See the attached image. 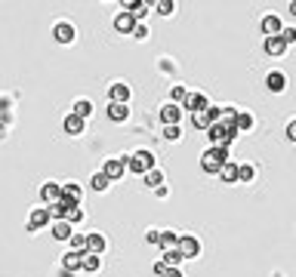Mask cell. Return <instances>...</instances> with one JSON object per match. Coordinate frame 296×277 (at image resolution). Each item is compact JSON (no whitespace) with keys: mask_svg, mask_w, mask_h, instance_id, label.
I'll return each mask as SVG.
<instances>
[{"mask_svg":"<svg viewBox=\"0 0 296 277\" xmlns=\"http://www.w3.org/2000/svg\"><path fill=\"white\" fill-rule=\"evenodd\" d=\"M108 117H111L115 124H121V121H127V117H130V108H127V105H118V102H111V105H108Z\"/></svg>","mask_w":296,"mask_h":277,"instance_id":"cell-16","label":"cell"},{"mask_svg":"<svg viewBox=\"0 0 296 277\" xmlns=\"http://www.w3.org/2000/svg\"><path fill=\"white\" fill-rule=\"evenodd\" d=\"M161 247H164V250H176V247H179V234L161 231Z\"/></svg>","mask_w":296,"mask_h":277,"instance_id":"cell-25","label":"cell"},{"mask_svg":"<svg viewBox=\"0 0 296 277\" xmlns=\"http://www.w3.org/2000/svg\"><path fill=\"white\" fill-rule=\"evenodd\" d=\"M281 31H284V25H281V19L269 13V16L263 19V34H266V37H281Z\"/></svg>","mask_w":296,"mask_h":277,"instance_id":"cell-11","label":"cell"},{"mask_svg":"<svg viewBox=\"0 0 296 277\" xmlns=\"http://www.w3.org/2000/svg\"><path fill=\"white\" fill-rule=\"evenodd\" d=\"M50 210H34L31 213V219H28V231H41L44 225H50Z\"/></svg>","mask_w":296,"mask_h":277,"instance_id":"cell-9","label":"cell"},{"mask_svg":"<svg viewBox=\"0 0 296 277\" xmlns=\"http://www.w3.org/2000/svg\"><path fill=\"white\" fill-rule=\"evenodd\" d=\"M127 167L133 170V173H152L155 170V157H152V151H136L133 157H130V161H127Z\"/></svg>","mask_w":296,"mask_h":277,"instance_id":"cell-2","label":"cell"},{"mask_svg":"<svg viewBox=\"0 0 296 277\" xmlns=\"http://www.w3.org/2000/svg\"><path fill=\"white\" fill-rule=\"evenodd\" d=\"M90 253H96V256L105 253V237L99 231H90Z\"/></svg>","mask_w":296,"mask_h":277,"instance_id":"cell-21","label":"cell"},{"mask_svg":"<svg viewBox=\"0 0 296 277\" xmlns=\"http://www.w3.org/2000/svg\"><path fill=\"white\" fill-rule=\"evenodd\" d=\"M53 237H56V241H71V237H74L71 222H56L53 225Z\"/></svg>","mask_w":296,"mask_h":277,"instance_id":"cell-17","label":"cell"},{"mask_svg":"<svg viewBox=\"0 0 296 277\" xmlns=\"http://www.w3.org/2000/svg\"><path fill=\"white\" fill-rule=\"evenodd\" d=\"M108 96H111V102H118V105H127V99H130V87H127V84H111Z\"/></svg>","mask_w":296,"mask_h":277,"instance_id":"cell-12","label":"cell"},{"mask_svg":"<svg viewBox=\"0 0 296 277\" xmlns=\"http://www.w3.org/2000/svg\"><path fill=\"white\" fill-rule=\"evenodd\" d=\"M108 182H111V179H108V176H105V173H96V176H93V182H90V185H93V188H96V191H105V188H108Z\"/></svg>","mask_w":296,"mask_h":277,"instance_id":"cell-30","label":"cell"},{"mask_svg":"<svg viewBox=\"0 0 296 277\" xmlns=\"http://www.w3.org/2000/svg\"><path fill=\"white\" fill-rule=\"evenodd\" d=\"M155 10H158L161 16H170L176 7H173V0H158V4H155Z\"/></svg>","mask_w":296,"mask_h":277,"instance_id":"cell-32","label":"cell"},{"mask_svg":"<svg viewBox=\"0 0 296 277\" xmlns=\"http://www.w3.org/2000/svg\"><path fill=\"white\" fill-rule=\"evenodd\" d=\"M287 136H290V142H296V121L287 124Z\"/></svg>","mask_w":296,"mask_h":277,"instance_id":"cell-39","label":"cell"},{"mask_svg":"<svg viewBox=\"0 0 296 277\" xmlns=\"http://www.w3.org/2000/svg\"><path fill=\"white\" fill-rule=\"evenodd\" d=\"M161 277H182V271H179V268H167Z\"/></svg>","mask_w":296,"mask_h":277,"instance_id":"cell-40","label":"cell"},{"mask_svg":"<svg viewBox=\"0 0 296 277\" xmlns=\"http://www.w3.org/2000/svg\"><path fill=\"white\" fill-rule=\"evenodd\" d=\"M281 41H284L287 47H290V44H296V28H284V31H281Z\"/></svg>","mask_w":296,"mask_h":277,"instance_id":"cell-34","label":"cell"},{"mask_svg":"<svg viewBox=\"0 0 296 277\" xmlns=\"http://www.w3.org/2000/svg\"><path fill=\"white\" fill-rule=\"evenodd\" d=\"M41 201H44L47 207L59 204V201H62V185H53V182H47V185L41 188Z\"/></svg>","mask_w":296,"mask_h":277,"instance_id":"cell-6","label":"cell"},{"mask_svg":"<svg viewBox=\"0 0 296 277\" xmlns=\"http://www.w3.org/2000/svg\"><path fill=\"white\" fill-rule=\"evenodd\" d=\"M136 25H139V22H136V16H133V13H118V19H115V28H118L121 34H133V31H136Z\"/></svg>","mask_w":296,"mask_h":277,"instance_id":"cell-7","label":"cell"},{"mask_svg":"<svg viewBox=\"0 0 296 277\" xmlns=\"http://www.w3.org/2000/svg\"><path fill=\"white\" fill-rule=\"evenodd\" d=\"M127 161L130 157H111V161H105V167H102V173L115 182V179H121L124 176V167H127Z\"/></svg>","mask_w":296,"mask_h":277,"instance_id":"cell-4","label":"cell"},{"mask_svg":"<svg viewBox=\"0 0 296 277\" xmlns=\"http://www.w3.org/2000/svg\"><path fill=\"white\" fill-rule=\"evenodd\" d=\"M192 124H195V130H210L213 127V117L207 111H201V114H192Z\"/></svg>","mask_w":296,"mask_h":277,"instance_id":"cell-23","label":"cell"},{"mask_svg":"<svg viewBox=\"0 0 296 277\" xmlns=\"http://www.w3.org/2000/svg\"><path fill=\"white\" fill-rule=\"evenodd\" d=\"M99 265H102V259H99L96 253H87V256H84V265H81V268L93 274V271H99Z\"/></svg>","mask_w":296,"mask_h":277,"instance_id":"cell-27","label":"cell"},{"mask_svg":"<svg viewBox=\"0 0 296 277\" xmlns=\"http://www.w3.org/2000/svg\"><path fill=\"white\" fill-rule=\"evenodd\" d=\"M81 265H84V256H81V253H74V250H71V253L62 256V268H65V271H78Z\"/></svg>","mask_w":296,"mask_h":277,"instance_id":"cell-15","label":"cell"},{"mask_svg":"<svg viewBox=\"0 0 296 277\" xmlns=\"http://www.w3.org/2000/svg\"><path fill=\"white\" fill-rule=\"evenodd\" d=\"M81 194H84L81 185H74V182L71 185H62V197H65V201H71V204H81Z\"/></svg>","mask_w":296,"mask_h":277,"instance_id":"cell-20","label":"cell"},{"mask_svg":"<svg viewBox=\"0 0 296 277\" xmlns=\"http://www.w3.org/2000/svg\"><path fill=\"white\" fill-rule=\"evenodd\" d=\"M161 182H164V173H161V170L145 173V185H148V188H161Z\"/></svg>","mask_w":296,"mask_h":277,"instance_id":"cell-28","label":"cell"},{"mask_svg":"<svg viewBox=\"0 0 296 277\" xmlns=\"http://www.w3.org/2000/svg\"><path fill=\"white\" fill-rule=\"evenodd\" d=\"M238 170H241V167H238L235 161H226V164H222V170H219L222 182H229V185H232V182H238Z\"/></svg>","mask_w":296,"mask_h":277,"instance_id":"cell-14","label":"cell"},{"mask_svg":"<svg viewBox=\"0 0 296 277\" xmlns=\"http://www.w3.org/2000/svg\"><path fill=\"white\" fill-rule=\"evenodd\" d=\"M124 10H127V13H133V16H136V22H139V19L148 13V4H142V0H130V4H124Z\"/></svg>","mask_w":296,"mask_h":277,"instance_id":"cell-22","label":"cell"},{"mask_svg":"<svg viewBox=\"0 0 296 277\" xmlns=\"http://www.w3.org/2000/svg\"><path fill=\"white\" fill-rule=\"evenodd\" d=\"M284 84H287V81H284V74H281V71H272V74L266 77V87H269L272 93H281V90H284Z\"/></svg>","mask_w":296,"mask_h":277,"instance_id":"cell-19","label":"cell"},{"mask_svg":"<svg viewBox=\"0 0 296 277\" xmlns=\"http://www.w3.org/2000/svg\"><path fill=\"white\" fill-rule=\"evenodd\" d=\"M182 133H179V127H164V139H170V142H176Z\"/></svg>","mask_w":296,"mask_h":277,"instance_id":"cell-36","label":"cell"},{"mask_svg":"<svg viewBox=\"0 0 296 277\" xmlns=\"http://www.w3.org/2000/svg\"><path fill=\"white\" fill-rule=\"evenodd\" d=\"M53 37H56L59 44H71V41H74V25H71V22H59V25L53 28Z\"/></svg>","mask_w":296,"mask_h":277,"instance_id":"cell-10","label":"cell"},{"mask_svg":"<svg viewBox=\"0 0 296 277\" xmlns=\"http://www.w3.org/2000/svg\"><path fill=\"white\" fill-rule=\"evenodd\" d=\"M65 133H68V136H81V133H84V121H81L74 111L65 117Z\"/></svg>","mask_w":296,"mask_h":277,"instance_id":"cell-13","label":"cell"},{"mask_svg":"<svg viewBox=\"0 0 296 277\" xmlns=\"http://www.w3.org/2000/svg\"><path fill=\"white\" fill-rule=\"evenodd\" d=\"M226 161H229V148H210L201 157V167H204V173H216L219 176V170H222Z\"/></svg>","mask_w":296,"mask_h":277,"instance_id":"cell-1","label":"cell"},{"mask_svg":"<svg viewBox=\"0 0 296 277\" xmlns=\"http://www.w3.org/2000/svg\"><path fill=\"white\" fill-rule=\"evenodd\" d=\"M185 108H189L192 114H201V111L210 108V102H207V96H201V93H189V99H185Z\"/></svg>","mask_w":296,"mask_h":277,"instance_id":"cell-8","label":"cell"},{"mask_svg":"<svg viewBox=\"0 0 296 277\" xmlns=\"http://www.w3.org/2000/svg\"><path fill=\"white\" fill-rule=\"evenodd\" d=\"M284 50H287V44L281 37H266V53L269 56H284Z\"/></svg>","mask_w":296,"mask_h":277,"instance_id":"cell-18","label":"cell"},{"mask_svg":"<svg viewBox=\"0 0 296 277\" xmlns=\"http://www.w3.org/2000/svg\"><path fill=\"white\" fill-rule=\"evenodd\" d=\"M81 219H84V210H81V207H71V213H68V219H65V222H71V225H74V222H81Z\"/></svg>","mask_w":296,"mask_h":277,"instance_id":"cell-35","label":"cell"},{"mask_svg":"<svg viewBox=\"0 0 296 277\" xmlns=\"http://www.w3.org/2000/svg\"><path fill=\"white\" fill-rule=\"evenodd\" d=\"M179 117H182V108H179V105L167 102V105L161 108V121H164V127H179Z\"/></svg>","mask_w":296,"mask_h":277,"instance_id":"cell-5","label":"cell"},{"mask_svg":"<svg viewBox=\"0 0 296 277\" xmlns=\"http://www.w3.org/2000/svg\"><path fill=\"white\" fill-rule=\"evenodd\" d=\"M185 99H189L185 87H170V102H173V105H179V102H185Z\"/></svg>","mask_w":296,"mask_h":277,"instance_id":"cell-29","label":"cell"},{"mask_svg":"<svg viewBox=\"0 0 296 277\" xmlns=\"http://www.w3.org/2000/svg\"><path fill=\"white\" fill-rule=\"evenodd\" d=\"M133 37H136V41H145V37H148V25H136V31H133Z\"/></svg>","mask_w":296,"mask_h":277,"instance_id":"cell-37","label":"cell"},{"mask_svg":"<svg viewBox=\"0 0 296 277\" xmlns=\"http://www.w3.org/2000/svg\"><path fill=\"white\" fill-rule=\"evenodd\" d=\"M74 114H78L81 121H87V117L93 114V102H87V99H78V102H74Z\"/></svg>","mask_w":296,"mask_h":277,"instance_id":"cell-24","label":"cell"},{"mask_svg":"<svg viewBox=\"0 0 296 277\" xmlns=\"http://www.w3.org/2000/svg\"><path fill=\"white\" fill-rule=\"evenodd\" d=\"M250 127H253V117L244 114V111H238V130H250Z\"/></svg>","mask_w":296,"mask_h":277,"instance_id":"cell-33","label":"cell"},{"mask_svg":"<svg viewBox=\"0 0 296 277\" xmlns=\"http://www.w3.org/2000/svg\"><path fill=\"white\" fill-rule=\"evenodd\" d=\"M182 259H185V256H182L179 250H167V253H164V265H167V268H179Z\"/></svg>","mask_w":296,"mask_h":277,"instance_id":"cell-26","label":"cell"},{"mask_svg":"<svg viewBox=\"0 0 296 277\" xmlns=\"http://www.w3.org/2000/svg\"><path fill=\"white\" fill-rule=\"evenodd\" d=\"M253 176H256V170H253L250 164H241V170H238V179H241V182H250Z\"/></svg>","mask_w":296,"mask_h":277,"instance_id":"cell-31","label":"cell"},{"mask_svg":"<svg viewBox=\"0 0 296 277\" xmlns=\"http://www.w3.org/2000/svg\"><path fill=\"white\" fill-rule=\"evenodd\" d=\"M185 259H195L198 253H201V244H198V237H192V234H179V247H176Z\"/></svg>","mask_w":296,"mask_h":277,"instance_id":"cell-3","label":"cell"},{"mask_svg":"<svg viewBox=\"0 0 296 277\" xmlns=\"http://www.w3.org/2000/svg\"><path fill=\"white\" fill-rule=\"evenodd\" d=\"M145 241H148V244H161V231H148Z\"/></svg>","mask_w":296,"mask_h":277,"instance_id":"cell-38","label":"cell"},{"mask_svg":"<svg viewBox=\"0 0 296 277\" xmlns=\"http://www.w3.org/2000/svg\"><path fill=\"white\" fill-rule=\"evenodd\" d=\"M290 13H293V16H296V0H293V4H290Z\"/></svg>","mask_w":296,"mask_h":277,"instance_id":"cell-41","label":"cell"}]
</instances>
